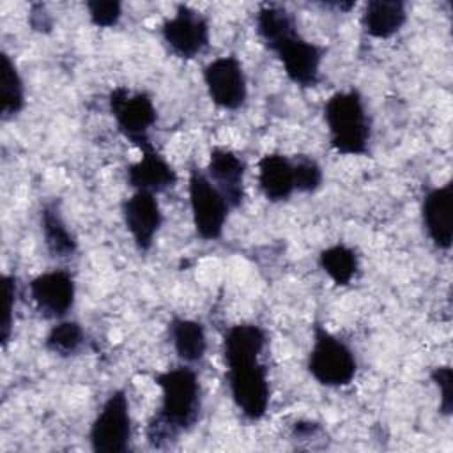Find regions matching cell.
<instances>
[{
    "instance_id": "28",
    "label": "cell",
    "mask_w": 453,
    "mask_h": 453,
    "mask_svg": "<svg viewBox=\"0 0 453 453\" xmlns=\"http://www.w3.org/2000/svg\"><path fill=\"white\" fill-rule=\"evenodd\" d=\"M4 320H2V345L9 342L11 336V326H12V310H14V301H16V278L5 274L4 276Z\"/></svg>"
},
{
    "instance_id": "24",
    "label": "cell",
    "mask_w": 453,
    "mask_h": 453,
    "mask_svg": "<svg viewBox=\"0 0 453 453\" xmlns=\"http://www.w3.org/2000/svg\"><path fill=\"white\" fill-rule=\"evenodd\" d=\"M83 340H85V334L81 326L74 320H65V322H58L50 329L44 340V347L53 354L67 357L80 350Z\"/></svg>"
},
{
    "instance_id": "23",
    "label": "cell",
    "mask_w": 453,
    "mask_h": 453,
    "mask_svg": "<svg viewBox=\"0 0 453 453\" xmlns=\"http://www.w3.org/2000/svg\"><path fill=\"white\" fill-rule=\"evenodd\" d=\"M319 264L338 287L349 285L359 265L356 251L345 244H333L322 250L319 255Z\"/></svg>"
},
{
    "instance_id": "3",
    "label": "cell",
    "mask_w": 453,
    "mask_h": 453,
    "mask_svg": "<svg viewBox=\"0 0 453 453\" xmlns=\"http://www.w3.org/2000/svg\"><path fill=\"white\" fill-rule=\"evenodd\" d=\"M357 370L354 352L320 324L313 327V347L308 357V372L327 388L350 384Z\"/></svg>"
},
{
    "instance_id": "16",
    "label": "cell",
    "mask_w": 453,
    "mask_h": 453,
    "mask_svg": "<svg viewBox=\"0 0 453 453\" xmlns=\"http://www.w3.org/2000/svg\"><path fill=\"white\" fill-rule=\"evenodd\" d=\"M267 343V334L260 326L237 324L232 326L223 336L225 365H241L258 361L260 352Z\"/></svg>"
},
{
    "instance_id": "19",
    "label": "cell",
    "mask_w": 453,
    "mask_h": 453,
    "mask_svg": "<svg viewBox=\"0 0 453 453\" xmlns=\"http://www.w3.org/2000/svg\"><path fill=\"white\" fill-rule=\"evenodd\" d=\"M168 326H170L168 329H170L173 349L184 363H196L205 356L207 336L200 322L191 319L173 317Z\"/></svg>"
},
{
    "instance_id": "22",
    "label": "cell",
    "mask_w": 453,
    "mask_h": 453,
    "mask_svg": "<svg viewBox=\"0 0 453 453\" xmlns=\"http://www.w3.org/2000/svg\"><path fill=\"white\" fill-rule=\"evenodd\" d=\"M255 25H257L258 37L267 48L274 44L278 39L285 37L287 34L297 30L294 14L285 7L274 5V4H265L258 9Z\"/></svg>"
},
{
    "instance_id": "7",
    "label": "cell",
    "mask_w": 453,
    "mask_h": 453,
    "mask_svg": "<svg viewBox=\"0 0 453 453\" xmlns=\"http://www.w3.org/2000/svg\"><path fill=\"white\" fill-rule=\"evenodd\" d=\"M108 104L119 131L133 145L149 140V129L154 126L157 113L147 92H129L126 87H117L110 94Z\"/></svg>"
},
{
    "instance_id": "14",
    "label": "cell",
    "mask_w": 453,
    "mask_h": 453,
    "mask_svg": "<svg viewBox=\"0 0 453 453\" xmlns=\"http://www.w3.org/2000/svg\"><path fill=\"white\" fill-rule=\"evenodd\" d=\"M421 219L430 241L439 250L451 248L453 237V182L432 188L421 203Z\"/></svg>"
},
{
    "instance_id": "6",
    "label": "cell",
    "mask_w": 453,
    "mask_h": 453,
    "mask_svg": "<svg viewBox=\"0 0 453 453\" xmlns=\"http://www.w3.org/2000/svg\"><path fill=\"white\" fill-rule=\"evenodd\" d=\"M226 380L230 395L244 418L260 419L269 405L267 368L258 361L226 366Z\"/></svg>"
},
{
    "instance_id": "15",
    "label": "cell",
    "mask_w": 453,
    "mask_h": 453,
    "mask_svg": "<svg viewBox=\"0 0 453 453\" xmlns=\"http://www.w3.org/2000/svg\"><path fill=\"white\" fill-rule=\"evenodd\" d=\"M207 177L221 191L230 209L244 200V161L232 150L214 147L211 150Z\"/></svg>"
},
{
    "instance_id": "26",
    "label": "cell",
    "mask_w": 453,
    "mask_h": 453,
    "mask_svg": "<svg viewBox=\"0 0 453 453\" xmlns=\"http://www.w3.org/2000/svg\"><path fill=\"white\" fill-rule=\"evenodd\" d=\"M85 5L92 25L101 28L115 27L122 16V4L117 0H90Z\"/></svg>"
},
{
    "instance_id": "21",
    "label": "cell",
    "mask_w": 453,
    "mask_h": 453,
    "mask_svg": "<svg viewBox=\"0 0 453 453\" xmlns=\"http://www.w3.org/2000/svg\"><path fill=\"white\" fill-rule=\"evenodd\" d=\"M25 106V87L23 80L9 58L7 53H2L0 65V117L2 120H9L16 117Z\"/></svg>"
},
{
    "instance_id": "13",
    "label": "cell",
    "mask_w": 453,
    "mask_h": 453,
    "mask_svg": "<svg viewBox=\"0 0 453 453\" xmlns=\"http://www.w3.org/2000/svg\"><path fill=\"white\" fill-rule=\"evenodd\" d=\"M142 152L140 161L127 166V182L136 191L161 193L177 184V172L173 166L154 149L150 140L138 142Z\"/></svg>"
},
{
    "instance_id": "17",
    "label": "cell",
    "mask_w": 453,
    "mask_h": 453,
    "mask_svg": "<svg viewBox=\"0 0 453 453\" xmlns=\"http://www.w3.org/2000/svg\"><path fill=\"white\" fill-rule=\"evenodd\" d=\"M258 186L269 202L288 200L294 193L292 161L281 154H265L258 161Z\"/></svg>"
},
{
    "instance_id": "10",
    "label": "cell",
    "mask_w": 453,
    "mask_h": 453,
    "mask_svg": "<svg viewBox=\"0 0 453 453\" xmlns=\"http://www.w3.org/2000/svg\"><path fill=\"white\" fill-rule=\"evenodd\" d=\"M203 81L209 97L223 110H237L248 96L246 76L237 57L225 55L203 67Z\"/></svg>"
},
{
    "instance_id": "1",
    "label": "cell",
    "mask_w": 453,
    "mask_h": 453,
    "mask_svg": "<svg viewBox=\"0 0 453 453\" xmlns=\"http://www.w3.org/2000/svg\"><path fill=\"white\" fill-rule=\"evenodd\" d=\"M161 405L147 426L149 444L163 448L189 430L200 414V382L189 366H175L156 375Z\"/></svg>"
},
{
    "instance_id": "9",
    "label": "cell",
    "mask_w": 453,
    "mask_h": 453,
    "mask_svg": "<svg viewBox=\"0 0 453 453\" xmlns=\"http://www.w3.org/2000/svg\"><path fill=\"white\" fill-rule=\"evenodd\" d=\"M283 64V71L287 78L299 87H315L319 83L320 62L324 57V50L304 37H301L299 30L287 34L269 46Z\"/></svg>"
},
{
    "instance_id": "11",
    "label": "cell",
    "mask_w": 453,
    "mask_h": 453,
    "mask_svg": "<svg viewBox=\"0 0 453 453\" xmlns=\"http://www.w3.org/2000/svg\"><path fill=\"white\" fill-rule=\"evenodd\" d=\"M30 297L37 310L50 319L64 317L74 304L76 287L67 271L55 269L35 276L30 281Z\"/></svg>"
},
{
    "instance_id": "2",
    "label": "cell",
    "mask_w": 453,
    "mask_h": 453,
    "mask_svg": "<svg viewBox=\"0 0 453 453\" xmlns=\"http://www.w3.org/2000/svg\"><path fill=\"white\" fill-rule=\"evenodd\" d=\"M329 140L338 154L363 156L368 152L370 119L357 90L334 92L324 104Z\"/></svg>"
},
{
    "instance_id": "5",
    "label": "cell",
    "mask_w": 453,
    "mask_h": 453,
    "mask_svg": "<svg viewBox=\"0 0 453 453\" xmlns=\"http://www.w3.org/2000/svg\"><path fill=\"white\" fill-rule=\"evenodd\" d=\"M90 446L96 453H124L131 441V416L127 396L113 391L90 425Z\"/></svg>"
},
{
    "instance_id": "8",
    "label": "cell",
    "mask_w": 453,
    "mask_h": 453,
    "mask_svg": "<svg viewBox=\"0 0 453 453\" xmlns=\"http://www.w3.org/2000/svg\"><path fill=\"white\" fill-rule=\"evenodd\" d=\"M161 35L179 58H193L209 46L211 28L202 12L189 5H177L175 14L163 21Z\"/></svg>"
},
{
    "instance_id": "12",
    "label": "cell",
    "mask_w": 453,
    "mask_h": 453,
    "mask_svg": "<svg viewBox=\"0 0 453 453\" xmlns=\"http://www.w3.org/2000/svg\"><path fill=\"white\" fill-rule=\"evenodd\" d=\"M122 218L136 248L140 251H149L163 221V214L154 193L134 191L122 203Z\"/></svg>"
},
{
    "instance_id": "20",
    "label": "cell",
    "mask_w": 453,
    "mask_h": 453,
    "mask_svg": "<svg viewBox=\"0 0 453 453\" xmlns=\"http://www.w3.org/2000/svg\"><path fill=\"white\" fill-rule=\"evenodd\" d=\"M41 230L51 257L65 258L76 251L78 248L76 237L65 226L55 203H48L41 211Z\"/></svg>"
},
{
    "instance_id": "25",
    "label": "cell",
    "mask_w": 453,
    "mask_h": 453,
    "mask_svg": "<svg viewBox=\"0 0 453 453\" xmlns=\"http://www.w3.org/2000/svg\"><path fill=\"white\" fill-rule=\"evenodd\" d=\"M294 170V188L303 193H313L322 184V168L320 165L304 154H297L292 159Z\"/></svg>"
},
{
    "instance_id": "18",
    "label": "cell",
    "mask_w": 453,
    "mask_h": 453,
    "mask_svg": "<svg viewBox=\"0 0 453 453\" xmlns=\"http://www.w3.org/2000/svg\"><path fill=\"white\" fill-rule=\"evenodd\" d=\"M407 21V9L402 0H370L361 16L365 32L377 39L395 35Z\"/></svg>"
},
{
    "instance_id": "4",
    "label": "cell",
    "mask_w": 453,
    "mask_h": 453,
    "mask_svg": "<svg viewBox=\"0 0 453 453\" xmlns=\"http://www.w3.org/2000/svg\"><path fill=\"white\" fill-rule=\"evenodd\" d=\"M189 203L196 234L203 241L219 239L230 205L212 180L196 166L189 172Z\"/></svg>"
},
{
    "instance_id": "27",
    "label": "cell",
    "mask_w": 453,
    "mask_h": 453,
    "mask_svg": "<svg viewBox=\"0 0 453 453\" xmlns=\"http://www.w3.org/2000/svg\"><path fill=\"white\" fill-rule=\"evenodd\" d=\"M434 384L441 389V402H439V411L446 416L451 414L453 411V372L451 366H435L430 373Z\"/></svg>"
}]
</instances>
